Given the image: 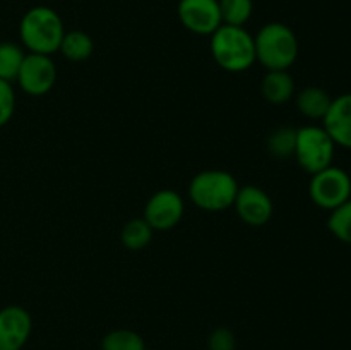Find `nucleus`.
Masks as SVG:
<instances>
[{
  "mask_svg": "<svg viewBox=\"0 0 351 350\" xmlns=\"http://www.w3.org/2000/svg\"><path fill=\"white\" fill-rule=\"evenodd\" d=\"M295 103H297V110L305 119L322 120L331 106L332 98L326 89L319 86H307L297 93Z\"/></svg>",
  "mask_w": 351,
  "mask_h": 350,
  "instance_id": "14",
  "label": "nucleus"
},
{
  "mask_svg": "<svg viewBox=\"0 0 351 350\" xmlns=\"http://www.w3.org/2000/svg\"><path fill=\"white\" fill-rule=\"evenodd\" d=\"M33 331L31 314L21 305L0 309V350H23Z\"/></svg>",
  "mask_w": 351,
  "mask_h": 350,
  "instance_id": "11",
  "label": "nucleus"
},
{
  "mask_svg": "<svg viewBox=\"0 0 351 350\" xmlns=\"http://www.w3.org/2000/svg\"><path fill=\"white\" fill-rule=\"evenodd\" d=\"M57 65L50 55L26 54L16 84L27 96H45L53 89L57 82Z\"/></svg>",
  "mask_w": 351,
  "mask_h": 350,
  "instance_id": "7",
  "label": "nucleus"
},
{
  "mask_svg": "<svg viewBox=\"0 0 351 350\" xmlns=\"http://www.w3.org/2000/svg\"><path fill=\"white\" fill-rule=\"evenodd\" d=\"M308 196L317 208L332 211L351 198L350 174L335 165L317 172L308 182Z\"/></svg>",
  "mask_w": 351,
  "mask_h": 350,
  "instance_id": "6",
  "label": "nucleus"
},
{
  "mask_svg": "<svg viewBox=\"0 0 351 350\" xmlns=\"http://www.w3.org/2000/svg\"><path fill=\"white\" fill-rule=\"evenodd\" d=\"M177 14L182 26L199 36H211L223 24L218 0H180Z\"/></svg>",
  "mask_w": 351,
  "mask_h": 350,
  "instance_id": "9",
  "label": "nucleus"
},
{
  "mask_svg": "<svg viewBox=\"0 0 351 350\" xmlns=\"http://www.w3.org/2000/svg\"><path fill=\"white\" fill-rule=\"evenodd\" d=\"M209 51L216 65L226 72H245L256 64V43L254 34L245 26L221 24L209 36Z\"/></svg>",
  "mask_w": 351,
  "mask_h": 350,
  "instance_id": "2",
  "label": "nucleus"
},
{
  "mask_svg": "<svg viewBox=\"0 0 351 350\" xmlns=\"http://www.w3.org/2000/svg\"><path fill=\"white\" fill-rule=\"evenodd\" d=\"M101 350H146V343L134 329L119 328L103 336Z\"/></svg>",
  "mask_w": 351,
  "mask_h": 350,
  "instance_id": "19",
  "label": "nucleus"
},
{
  "mask_svg": "<svg viewBox=\"0 0 351 350\" xmlns=\"http://www.w3.org/2000/svg\"><path fill=\"white\" fill-rule=\"evenodd\" d=\"M185 202L173 189H160L147 199L143 218L154 232H168L182 222Z\"/></svg>",
  "mask_w": 351,
  "mask_h": 350,
  "instance_id": "8",
  "label": "nucleus"
},
{
  "mask_svg": "<svg viewBox=\"0 0 351 350\" xmlns=\"http://www.w3.org/2000/svg\"><path fill=\"white\" fill-rule=\"evenodd\" d=\"M237 349V338L233 335L232 329L216 328L209 333L208 338V350H235Z\"/></svg>",
  "mask_w": 351,
  "mask_h": 350,
  "instance_id": "23",
  "label": "nucleus"
},
{
  "mask_svg": "<svg viewBox=\"0 0 351 350\" xmlns=\"http://www.w3.org/2000/svg\"><path fill=\"white\" fill-rule=\"evenodd\" d=\"M295 144H297V129L290 126H281L274 129L266 141L269 154L278 160L295 156Z\"/></svg>",
  "mask_w": 351,
  "mask_h": 350,
  "instance_id": "18",
  "label": "nucleus"
},
{
  "mask_svg": "<svg viewBox=\"0 0 351 350\" xmlns=\"http://www.w3.org/2000/svg\"><path fill=\"white\" fill-rule=\"evenodd\" d=\"M154 230L151 229L149 223L141 216V218H132L123 225L120 232V240L123 247L129 250H143L153 240Z\"/></svg>",
  "mask_w": 351,
  "mask_h": 350,
  "instance_id": "16",
  "label": "nucleus"
},
{
  "mask_svg": "<svg viewBox=\"0 0 351 350\" xmlns=\"http://www.w3.org/2000/svg\"><path fill=\"white\" fill-rule=\"evenodd\" d=\"M223 24L245 26L254 12V0H218Z\"/></svg>",
  "mask_w": 351,
  "mask_h": 350,
  "instance_id": "20",
  "label": "nucleus"
},
{
  "mask_svg": "<svg viewBox=\"0 0 351 350\" xmlns=\"http://www.w3.org/2000/svg\"><path fill=\"white\" fill-rule=\"evenodd\" d=\"M16 89L12 82L0 79V127L7 126L16 113Z\"/></svg>",
  "mask_w": 351,
  "mask_h": 350,
  "instance_id": "22",
  "label": "nucleus"
},
{
  "mask_svg": "<svg viewBox=\"0 0 351 350\" xmlns=\"http://www.w3.org/2000/svg\"><path fill=\"white\" fill-rule=\"evenodd\" d=\"M256 60L266 71H288L297 62L300 45L295 31L285 23H267L254 36Z\"/></svg>",
  "mask_w": 351,
  "mask_h": 350,
  "instance_id": "3",
  "label": "nucleus"
},
{
  "mask_svg": "<svg viewBox=\"0 0 351 350\" xmlns=\"http://www.w3.org/2000/svg\"><path fill=\"white\" fill-rule=\"evenodd\" d=\"M240 185L226 170H202L189 184L192 205L204 211L218 213L233 208Z\"/></svg>",
  "mask_w": 351,
  "mask_h": 350,
  "instance_id": "4",
  "label": "nucleus"
},
{
  "mask_svg": "<svg viewBox=\"0 0 351 350\" xmlns=\"http://www.w3.org/2000/svg\"><path fill=\"white\" fill-rule=\"evenodd\" d=\"M336 144L322 126L298 127L297 144H295V160L302 170L314 175L324 168L331 167L335 160Z\"/></svg>",
  "mask_w": 351,
  "mask_h": 350,
  "instance_id": "5",
  "label": "nucleus"
},
{
  "mask_svg": "<svg viewBox=\"0 0 351 350\" xmlns=\"http://www.w3.org/2000/svg\"><path fill=\"white\" fill-rule=\"evenodd\" d=\"M322 127L328 130L336 146L351 150V93L332 98L331 106L322 119Z\"/></svg>",
  "mask_w": 351,
  "mask_h": 350,
  "instance_id": "12",
  "label": "nucleus"
},
{
  "mask_svg": "<svg viewBox=\"0 0 351 350\" xmlns=\"http://www.w3.org/2000/svg\"><path fill=\"white\" fill-rule=\"evenodd\" d=\"M261 93L271 105H285L295 96L293 75L288 71H266L261 82Z\"/></svg>",
  "mask_w": 351,
  "mask_h": 350,
  "instance_id": "13",
  "label": "nucleus"
},
{
  "mask_svg": "<svg viewBox=\"0 0 351 350\" xmlns=\"http://www.w3.org/2000/svg\"><path fill=\"white\" fill-rule=\"evenodd\" d=\"M58 51L71 62H84L95 51V41L86 31H65Z\"/></svg>",
  "mask_w": 351,
  "mask_h": 350,
  "instance_id": "15",
  "label": "nucleus"
},
{
  "mask_svg": "<svg viewBox=\"0 0 351 350\" xmlns=\"http://www.w3.org/2000/svg\"><path fill=\"white\" fill-rule=\"evenodd\" d=\"M24 57H26V51L21 45L14 41H2L0 43V79L14 84Z\"/></svg>",
  "mask_w": 351,
  "mask_h": 350,
  "instance_id": "17",
  "label": "nucleus"
},
{
  "mask_svg": "<svg viewBox=\"0 0 351 350\" xmlns=\"http://www.w3.org/2000/svg\"><path fill=\"white\" fill-rule=\"evenodd\" d=\"M328 230L343 244H351V198L329 211Z\"/></svg>",
  "mask_w": 351,
  "mask_h": 350,
  "instance_id": "21",
  "label": "nucleus"
},
{
  "mask_svg": "<svg viewBox=\"0 0 351 350\" xmlns=\"http://www.w3.org/2000/svg\"><path fill=\"white\" fill-rule=\"evenodd\" d=\"M65 34L60 14L48 5L31 7L19 21L21 47L27 54L53 55L60 48Z\"/></svg>",
  "mask_w": 351,
  "mask_h": 350,
  "instance_id": "1",
  "label": "nucleus"
},
{
  "mask_svg": "<svg viewBox=\"0 0 351 350\" xmlns=\"http://www.w3.org/2000/svg\"><path fill=\"white\" fill-rule=\"evenodd\" d=\"M237 215L250 226H263L273 218L274 205L271 196L257 185H243L233 202Z\"/></svg>",
  "mask_w": 351,
  "mask_h": 350,
  "instance_id": "10",
  "label": "nucleus"
}]
</instances>
